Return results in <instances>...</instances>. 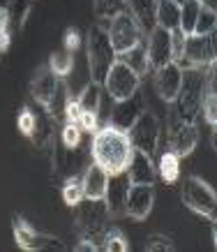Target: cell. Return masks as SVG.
Instances as JSON below:
<instances>
[{"instance_id":"obj_1","label":"cell","mask_w":217,"mask_h":252,"mask_svg":"<svg viewBox=\"0 0 217 252\" xmlns=\"http://www.w3.org/2000/svg\"><path fill=\"white\" fill-rule=\"evenodd\" d=\"M90 155H93V162L104 167L108 174L125 171L127 162H130V155H132V144L127 139V132L116 130L108 123L100 125L97 132H93Z\"/></svg>"},{"instance_id":"obj_2","label":"cell","mask_w":217,"mask_h":252,"mask_svg":"<svg viewBox=\"0 0 217 252\" xmlns=\"http://www.w3.org/2000/svg\"><path fill=\"white\" fill-rule=\"evenodd\" d=\"M208 67V65H206ZM206 67H194V69H183V84L176 95V99L171 102V114L183 123H194L201 114L203 95H206Z\"/></svg>"},{"instance_id":"obj_3","label":"cell","mask_w":217,"mask_h":252,"mask_svg":"<svg viewBox=\"0 0 217 252\" xmlns=\"http://www.w3.org/2000/svg\"><path fill=\"white\" fill-rule=\"evenodd\" d=\"M74 208H77L74 222H77L79 238L93 243L97 250H104V231L111 220L104 199H81Z\"/></svg>"},{"instance_id":"obj_4","label":"cell","mask_w":217,"mask_h":252,"mask_svg":"<svg viewBox=\"0 0 217 252\" xmlns=\"http://www.w3.org/2000/svg\"><path fill=\"white\" fill-rule=\"evenodd\" d=\"M85 58H88V74H90V81L100 84L104 81L107 72L111 69V65L116 63V51L111 46V39H108L107 26L104 23H95L90 26V31L85 35Z\"/></svg>"},{"instance_id":"obj_5","label":"cell","mask_w":217,"mask_h":252,"mask_svg":"<svg viewBox=\"0 0 217 252\" xmlns=\"http://www.w3.org/2000/svg\"><path fill=\"white\" fill-rule=\"evenodd\" d=\"M180 197L185 208L194 211L196 215H201L206 220L215 222L217 215V194L213 190V185H208L199 176H187L180 188Z\"/></svg>"},{"instance_id":"obj_6","label":"cell","mask_w":217,"mask_h":252,"mask_svg":"<svg viewBox=\"0 0 217 252\" xmlns=\"http://www.w3.org/2000/svg\"><path fill=\"white\" fill-rule=\"evenodd\" d=\"M160 134H162V125L150 109H143L139 114V118L132 123V127L127 130V139L132 148L143 151L146 155L155 158L157 155V146H160Z\"/></svg>"},{"instance_id":"obj_7","label":"cell","mask_w":217,"mask_h":252,"mask_svg":"<svg viewBox=\"0 0 217 252\" xmlns=\"http://www.w3.org/2000/svg\"><path fill=\"white\" fill-rule=\"evenodd\" d=\"M12 231H14V241L21 250H28V252H39V250L62 252L65 250V243H62L58 236L37 231L30 222H26L21 215H14V218H12Z\"/></svg>"},{"instance_id":"obj_8","label":"cell","mask_w":217,"mask_h":252,"mask_svg":"<svg viewBox=\"0 0 217 252\" xmlns=\"http://www.w3.org/2000/svg\"><path fill=\"white\" fill-rule=\"evenodd\" d=\"M217 61L215 51V32L210 35H185L183 39V56H180V67L194 69V67H206L210 63Z\"/></svg>"},{"instance_id":"obj_9","label":"cell","mask_w":217,"mask_h":252,"mask_svg":"<svg viewBox=\"0 0 217 252\" xmlns=\"http://www.w3.org/2000/svg\"><path fill=\"white\" fill-rule=\"evenodd\" d=\"M102 88L113 102H118V99H125L134 95L136 91H141V77L134 69L127 67L123 61L116 58V63L111 65V69L107 72V77L102 81Z\"/></svg>"},{"instance_id":"obj_10","label":"cell","mask_w":217,"mask_h":252,"mask_svg":"<svg viewBox=\"0 0 217 252\" xmlns=\"http://www.w3.org/2000/svg\"><path fill=\"white\" fill-rule=\"evenodd\" d=\"M107 32H108V39H111V46H113L116 56L127 51V49H132L136 42L143 39V31L139 28V23L134 21V16L130 12H123V14L113 16L107 23Z\"/></svg>"},{"instance_id":"obj_11","label":"cell","mask_w":217,"mask_h":252,"mask_svg":"<svg viewBox=\"0 0 217 252\" xmlns=\"http://www.w3.org/2000/svg\"><path fill=\"white\" fill-rule=\"evenodd\" d=\"M199 144V130L194 123H183L169 111V151L178 158L194 153Z\"/></svg>"},{"instance_id":"obj_12","label":"cell","mask_w":217,"mask_h":252,"mask_svg":"<svg viewBox=\"0 0 217 252\" xmlns=\"http://www.w3.org/2000/svg\"><path fill=\"white\" fill-rule=\"evenodd\" d=\"M146 107V97L141 95V91H136L134 95L125 99H118L113 102V107H111V114H108V125H113L116 130H123L127 132L132 127V123L139 118V114L143 111Z\"/></svg>"},{"instance_id":"obj_13","label":"cell","mask_w":217,"mask_h":252,"mask_svg":"<svg viewBox=\"0 0 217 252\" xmlns=\"http://www.w3.org/2000/svg\"><path fill=\"white\" fill-rule=\"evenodd\" d=\"M155 206V185L130 183L127 199H125V215L136 222H143Z\"/></svg>"},{"instance_id":"obj_14","label":"cell","mask_w":217,"mask_h":252,"mask_svg":"<svg viewBox=\"0 0 217 252\" xmlns=\"http://www.w3.org/2000/svg\"><path fill=\"white\" fill-rule=\"evenodd\" d=\"M153 86H155V93L160 95V99H164L166 104H171L176 95L180 91V84H183V67L178 63H166L164 67L153 69Z\"/></svg>"},{"instance_id":"obj_15","label":"cell","mask_w":217,"mask_h":252,"mask_svg":"<svg viewBox=\"0 0 217 252\" xmlns=\"http://www.w3.org/2000/svg\"><path fill=\"white\" fill-rule=\"evenodd\" d=\"M146 37V51H148V63H150V69L164 67L166 63L171 61V32L155 26L150 32L143 35Z\"/></svg>"},{"instance_id":"obj_16","label":"cell","mask_w":217,"mask_h":252,"mask_svg":"<svg viewBox=\"0 0 217 252\" xmlns=\"http://www.w3.org/2000/svg\"><path fill=\"white\" fill-rule=\"evenodd\" d=\"M125 174L130 178V183L136 185H155L157 181V169H155V158L146 155L143 151L132 148L130 162L125 167Z\"/></svg>"},{"instance_id":"obj_17","label":"cell","mask_w":217,"mask_h":252,"mask_svg":"<svg viewBox=\"0 0 217 252\" xmlns=\"http://www.w3.org/2000/svg\"><path fill=\"white\" fill-rule=\"evenodd\" d=\"M127 188H130V178L125 171L120 174H108L107 192H104V204L111 218H123L125 215V199H127Z\"/></svg>"},{"instance_id":"obj_18","label":"cell","mask_w":217,"mask_h":252,"mask_svg":"<svg viewBox=\"0 0 217 252\" xmlns=\"http://www.w3.org/2000/svg\"><path fill=\"white\" fill-rule=\"evenodd\" d=\"M55 86H58V77L49 69V65H42V67L35 69V74L30 79V95L32 99L37 102L39 107H49V102L54 99Z\"/></svg>"},{"instance_id":"obj_19","label":"cell","mask_w":217,"mask_h":252,"mask_svg":"<svg viewBox=\"0 0 217 252\" xmlns=\"http://www.w3.org/2000/svg\"><path fill=\"white\" fill-rule=\"evenodd\" d=\"M81 183H83V199H104L108 171L104 167H100L97 162H93L85 169V174L81 176Z\"/></svg>"},{"instance_id":"obj_20","label":"cell","mask_w":217,"mask_h":252,"mask_svg":"<svg viewBox=\"0 0 217 252\" xmlns=\"http://www.w3.org/2000/svg\"><path fill=\"white\" fill-rule=\"evenodd\" d=\"M28 139L39 151H49L51 148V144L55 139V130H54V118H51V114L47 109L42 114H35V127H32V134Z\"/></svg>"},{"instance_id":"obj_21","label":"cell","mask_w":217,"mask_h":252,"mask_svg":"<svg viewBox=\"0 0 217 252\" xmlns=\"http://www.w3.org/2000/svg\"><path fill=\"white\" fill-rule=\"evenodd\" d=\"M155 9L157 0H127V12L134 16V21L139 23L143 35L155 28Z\"/></svg>"},{"instance_id":"obj_22","label":"cell","mask_w":217,"mask_h":252,"mask_svg":"<svg viewBox=\"0 0 217 252\" xmlns=\"http://www.w3.org/2000/svg\"><path fill=\"white\" fill-rule=\"evenodd\" d=\"M116 58L118 61H123L130 69H134L141 79L150 72V63H148V51H146V39L136 42L132 49H127V51H123V54H118Z\"/></svg>"},{"instance_id":"obj_23","label":"cell","mask_w":217,"mask_h":252,"mask_svg":"<svg viewBox=\"0 0 217 252\" xmlns=\"http://www.w3.org/2000/svg\"><path fill=\"white\" fill-rule=\"evenodd\" d=\"M155 26L164 28V31H178L180 28V5L173 0H157L155 9Z\"/></svg>"},{"instance_id":"obj_24","label":"cell","mask_w":217,"mask_h":252,"mask_svg":"<svg viewBox=\"0 0 217 252\" xmlns=\"http://www.w3.org/2000/svg\"><path fill=\"white\" fill-rule=\"evenodd\" d=\"M102 88L100 84H95V81H88V84L81 88V93H77V102L81 111H90V114H97L100 118V107H102Z\"/></svg>"},{"instance_id":"obj_25","label":"cell","mask_w":217,"mask_h":252,"mask_svg":"<svg viewBox=\"0 0 217 252\" xmlns=\"http://www.w3.org/2000/svg\"><path fill=\"white\" fill-rule=\"evenodd\" d=\"M32 9V0H9V5L5 7L9 19V28L12 32H19L28 21V14Z\"/></svg>"},{"instance_id":"obj_26","label":"cell","mask_w":217,"mask_h":252,"mask_svg":"<svg viewBox=\"0 0 217 252\" xmlns=\"http://www.w3.org/2000/svg\"><path fill=\"white\" fill-rule=\"evenodd\" d=\"M157 169V176L162 178L164 183H176L180 178V158L173 155L171 151H164L160 155V162L155 164Z\"/></svg>"},{"instance_id":"obj_27","label":"cell","mask_w":217,"mask_h":252,"mask_svg":"<svg viewBox=\"0 0 217 252\" xmlns=\"http://www.w3.org/2000/svg\"><path fill=\"white\" fill-rule=\"evenodd\" d=\"M49 69L54 72L58 79H67L72 74V69H74V56L70 51H54L51 58H49Z\"/></svg>"},{"instance_id":"obj_28","label":"cell","mask_w":217,"mask_h":252,"mask_svg":"<svg viewBox=\"0 0 217 252\" xmlns=\"http://www.w3.org/2000/svg\"><path fill=\"white\" fill-rule=\"evenodd\" d=\"M127 12V0H95V16L102 23H108L116 14Z\"/></svg>"},{"instance_id":"obj_29","label":"cell","mask_w":217,"mask_h":252,"mask_svg":"<svg viewBox=\"0 0 217 252\" xmlns=\"http://www.w3.org/2000/svg\"><path fill=\"white\" fill-rule=\"evenodd\" d=\"M199 9H201V2H199V0H185V2L180 5V28L178 31L183 32V35H192L194 32V23H196Z\"/></svg>"},{"instance_id":"obj_30","label":"cell","mask_w":217,"mask_h":252,"mask_svg":"<svg viewBox=\"0 0 217 252\" xmlns=\"http://www.w3.org/2000/svg\"><path fill=\"white\" fill-rule=\"evenodd\" d=\"M215 28H217L215 7H206V5H201L199 16H196V23H194V35H210V32H215Z\"/></svg>"},{"instance_id":"obj_31","label":"cell","mask_w":217,"mask_h":252,"mask_svg":"<svg viewBox=\"0 0 217 252\" xmlns=\"http://www.w3.org/2000/svg\"><path fill=\"white\" fill-rule=\"evenodd\" d=\"M60 194H62V201H65L67 206L74 208L79 201L83 199V183H81V178H79V176H70V178L62 183Z\"/></svg>"},{"instance_id":"obj_32","label":"cell","mask_w":217,"mask_h":252,"mask_svg":"<svg viewBox=\"0 0 217 252\" xmlns=\"http://www.w3.org/2000/svg\"><path fill=\"white\" fill-rule=\"evenodd\" d=\"M104 250L107 252H127L130 250L127 238H125V234L118 229V227H111V224L107 227V231H104Z\"/></svg>"},{"instance_id":"obj_33","label":"cell","mask_w":217,"mask_h":252,"mask_svg":"<svg viewBox=\"0 0 217 252\" xmlns=\"http://www.w3.org/2000/svg\"><path fill=\"white\" fill-rule=\"evenodd\" d=\"M81 137H83V130L79 127V123L65 121V125H62V130H60L62 146H65L67 151H74V148H79V144H81Z\"/></svg>"},{"instance_id":"obj_34","label":"cell","mask_w":217,"mask_h":252,"mask_svg":"<svg viewBox=\"0 0 217 252\" xmlns=\"http://www.w3.org/2000/svg\"><path fill=\"white\" fill-rule=\"evenodd\" d=\"M146 250L148 252H171V250H176V245L164 234H150L146 238Z\"/></svg>"},{"instance_id":"obj_35","label":"cell","mask_w":217,"mask_h":252,"mask_svg":"<svg viewBox=\"0 0 217 252\" xmlns=\"http://www.w3.org/2000/svg\"><path fill=\"white\" fill-rule=\"evenodd\" d=\"M203 118L210 127H217V93H206L203 95V104H201Z\"/></svg>"},{"instance_id":"obj_36","label":"cell","mask_w":217,"mask_h":252,"mask_svg":"<svg viewBox=\"0 0 217 252\" xmlns=\"http://www.w3.org/2000/svg\"><path fill=\"white\" fill-rule=\"evenodd\" d=\"M35 114H37V111H32L30 107H24L21 111H19L16 127H19V132H21L24 137H30L32 134V127H35Z\"/></svg>"},{"instance_id":"obj_37","label":"cell","mask_w":217,"mask_h":252,"mask_svg":"<svg viewBox=\"0 0 217 252\" xmlns=\"http://www.w3.org/2000/svg\"><path fill=\"white\" fill-rule=\"evenodd\" d=\"M62 44H65V51H70V54L79 51V49H81V44H83V37H81L79 28H67V31H65V35H62Z\"/></svg>"},{"instance_id":"obj_38","label":"cell","mask_w":217,"mask_h":252,"mask_svg":"<svg viewBox=\"0 0 217 252\" xmlns=\"http://www.w3.org/2000/svg\"><path fill=\"white\" fill-rule=\"evenodd\" d=\"M81 107H79L77 97H67V102H65V109H62V118L67 123H79V118H81Z\"/></svg>"},{"instance_id":"obj_39","label":"cell","mask_w":217,"mask_h":252,"mask_svg":"<svg viewBox=\"0 0 217 252\" xmlns=\"http://www.w3.org/2000/svg\"><path fill=\"white\" fill-rule=\"evenodd\" d=\"M79 127L83 132H97V127H100V118H97V114H90V111H83L81 114V118H79Z\"/></svg>"},{"instance_id":"obj_40","label":"cell","mask_w":217,"mask_h":252,"mask_svg":"<svg viewBox=\"0 0 217 252\" xmlns=\"http://www.w3.org/2000/svg\"><path fill=\"white\" fill-rule=\"evenodd\" d=\"M77 252H97V248H95L93 243H88V241H81V238H79Z\"/></svg>"},{"instance_id":"obj_41","label":"cell","mask_w":217,"mask_h":252,"mask_svg":"<svg viewBox=\"0 0 217 252\" xmlns=\"http://www.w3.org/2000/svg\"><path fill=\"white\" fill-rule=\"evenodd\" d=\"M201 5H206V7H215V0H199Z\"/></svg>"},{"instance_id":"obj_42","label":"cell","mask_w":217,"mask_h":252,"mask_svg":"<svg viewBox=\"0 0 217 252\" xmlns=\"http://www.w3.org/2000/svg\"><path fill=\"white\" fill-rule=\"evenodd\" d=\"M7 5H9V0H0V7H2V9L7 7Z\"/></svg>"},{"instance_id":"obj_43","label":"cell","mask_w":217,"mask_h":252,"mask_svg":"<svg viewBox=\"0 0 217 252\" xmlns=\"http://www.w3.org/2000/svg\"><path fill=\"white\" fill-rule=\"evenodd\" d=\"M173 2H178V5H183V2H185V0H173Z\"/></svg>"},{"instance_id":"obj_44","label":"cell","mask_w":217,"mask_h":252,"mask_svg":"<svg viewBox=\"0 0 217 252\" xmlns=\"http://www.w3.org/2000/svg\"><path fill=\"white\" fill-rule=\"evenodd\" d=\"M0 56H2V51H0Z\"/></svg>"}]
</instances>
